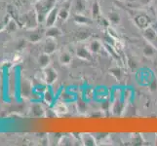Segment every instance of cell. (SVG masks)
Listing matches in <instances>:
<instances>
[{
  "instance_id": "cell-12",
  "label": "cell",
  "mask_w": 157,
  "mask_h": 146,
  "mask_svg": "<svg viewBox=\"0 0 157 146\" xmlns=\"http://www.w3.org/2000/svg\"><path fill=\"white\" fill-rule=\"evenodd\" d=\"M59 62L62 64H64V66H67L70 62H71V55L68 52H63L61 53V55L59 57Z\"/></svg>"
},
{
  "instance_id": "cell-20",
  "label": "cell",
  "mask_w": 157,
  "mask_h": 146,
  "mask_svg": "<svg viewBox=\"0 0 157 146\" xmlns=\"http://www.w3.org/2000/svg\"><path fill=\"white\" fill-rule=\"evenodd\" d=\"M43 96H44V100L47 102V104L51 105V104L54 103V100H55V95H53V93L51 91H49V90L45 91L44 95H43Z\"/></svg>"
},
{
  "instance_id": "cell-19",
  "label": "cell",
  "mask_w": 157,
  "mask_h": 146,
  "mask_svg": "<svg viewBox=\"0 0 157 146\" xmlns=\"http://www.w3.org/2000/svg\"><path fill=\"white\" fill-rule=\"evenodd\" d=\"M43 30H39V29H37V30H34V31H32L31 32V34H30V37H29V40L31 42H37V41H39L41 39V37H42V34H43Z\"/></svg>"
},
{
  "instance_id": "cell-3",
  "label": "cell",
  "mask_w": 157,
  "mask_h": 146,
  "mask_svg": "<svg viewBox=\"0 0 157 146\" xmlns=\"http://www.w3.org/2000/svg\"><path fill=\"white\" fill-rule=\"evenodd\" d=\"M58 78L57 71L54 68L47 66L44 68V72H43V81L48 84V85H52L54 82H56V80Z\"/></svg>"
},
{
  "instance_id": "cell-21",
  "label": "cell",
  "mask_w": 157,
  "mask_h": 146,
  "mask_svg": "<svg viewBox=\"0 0 157 146\" xmlns=\"http://www.w3.org/2000/svg\"><path fill=\"white\" fill-rule=\"evenodd\" d=\"M67 0H58V2H59V3H63V2H66Z\"/></svg>"
},
{
  "instance_id": "cell-6",
  "label": "cell",
  "mask_w": 157,
  "mask_h": 146,
  "mask_svg": "<svg viewBox=\"0 0 157 146\" xmlns=\"http://www.w3.org/2000/svg\"><path fill=\"white\" fill-rule=\"evenodd\" d=\"M58 15H59V8L57 7L54 8L51 12L47 15L46 20H45V24L47 28H51V26H54L57 24Z\"/></svg>"
},
{
  "instance_id": "cell-14",
  "label": "cell",
  "mask_w": 157,
  "mask_h": 146,
  "mask_svg": "<svg viewBox=\"0 0 157 146\" xmlns=\"http://www.w3.org/2000/svg\"><path fill=\"white\" fill-rule=\"evenodd\" d=\"M39 66L42 68H46L47 66H49V63H50V57L48 54H42L41 56H39Z\"/></svg>"
},
{
  "instance_id": "cell-10",
  "label": "cell",
  "mask_w": 157,
  "mask_h": 146,
  "mask_svg": "<svg viewBox=\"0 0 157 146\" xmlns=\"http://www.w3.org/2000/svg\"><path fill=\"white\" fill-rule=\"evenodd\" d=\"M54 111H55V113H58V114H66V113H67L68 109H67V106L66 104V102L64 101H59L57 102V103L55 104V106H54Z\"/></svg>"
},
{
  "instance_id": "cell-9",
  "label": "cell",
  "mask_w": 157,
  "mask_h": 146,
  "mask_svg": "<svg viewBox=\"0 0 157 146\" xmlns=\"http://www.w3.org/2000/svg\"><path fill=\"white\" fill-rule=\"evenodd\" d=\"M87 46H88V49H89L92 54L100 53L101 50V48H102V44L99 40H92V41H90L88 43Z\"/></svg>"
},
{
  "instance_id": "cell-22",
  "label": "cell",
  "mask_w": 157,
  "mask_h": 146,
  "mask_svg": "<svg viewBox=\"0 0 157 146\" xmlns=\"http://www.w3.org/2000/svg\"><path fill=\"white\" fill-rule=\"evenodd\" d=\"M155 30H156V32H157V28H155Z\"/></svg>"
},
{
  "instance_id": "cell-2",
  "label": "cell",
  "mask_w": 157,
  "mask_h": 146,
  "mask_svg": "<svg viewBox=\"0 0 157 146\" xmlns=\"http://www.w3.org/2000/svg\"><path fill=\"white\" fill-rule=\"evenodd\" d=\"M144 38L147 40V43L152 45L157 50V32L154 28L148 26V28L144 29Z\"/></svg>"
},
{
  "instance_id": "cell-5",
  "label": "cell",
  "mask_w": 157,
  "mask_h": 146,
  "mask_svg": "<svg viewBox=\"0 0 157 146\" xmlns=\"http://www.w3.org/2000/svg\"><path fill=\"white\" fill-rule=\"evenodd\" d=\"M76 56L79 58L82 59H91L92 58V53L90 52V50L88 49V46L85 44H80L77 49H76Z\"/></svg>"
},
{
  "instance_id": "cell-17",
  "label": "cell",
  "mask_w": 157,
  "mask_h": 146,
  "mask_svg": "<svg viewBox=\"0 0 157 146\" xmlns=\"http://www.w3.org/2000/svg\"><path fill=\"white\" fill-rule=\"evenodd\" d=\"M74 21H75V23L78 24H88L91 21L90 19L85 17L84 15H78V14L74 15Z\"/></svg>"
},
{
  "instance_id": "cell-4",
  "label": "cell",
  "mask_w": 157,
  "mask_h": 146,
  "mask_svg": "<svg viewBox=\"0 0 157 146\" xmlns=\"http://www.w3.org/2000/svg\"><path fill=\"white\" fill-rule=\"evenodd\" d=\"M71 8L74 14L84 15L87 10V0H73L71 2Z\"/></svg>"
},
{
  "instance_id": "cell-8",
  "label": "cell",
  "mask_w": 157,
  "mask_h": 146,
  "mask_svg": "<svg viewBox=\"0 0 157 146\" xmlns=\"http://www.w3.org/2000/svg\"><path fill=\"white\" fill-rule=\"evenodd\" d=\"M135 23H136V24L140 28H143V29L150 26V21L148 17H147V16H144L143 14H140L135 17Z\"/></svg>"
},
{
  "instance_id": "cell-7",
  "label": "cell",
  "mask_w": 157,
  "mask_h": 146,
  "mask_svg": "<svg viewBox=\"0 0 157 146\" xmlns=\"http://www.w3.org/2000/svg\"><path fill=\"white\" fill-rule=\"evenodd\" d=\"M56 49H57V44L55 42V38L48 37V39H46L44 44H43V53L50 55V54H53L56 51Z\"/></svg>"
},
{
  "instance_id": "cell-18",
  "label": "cell",
  "mask_w": 157,
  "mask_h": 146,
  "mask_svg": "<svg viewBox=\"0 0 157 146\" xmlns=\"http://www.w3.org/2000/svg\"><path fill=\"white\" fill-rule=\"evenodd\" d=\"M154 54H155V48L152 45H150L149 43H147V44L144 47V55L145 57L149 58V57L154 56Z\"/></svg>"
},
{
  "instance_id": "cell-13",
  "label": "cell",
  "mask_w": 157,
  "mask_h": 146,
  "mask_svg": "<svg viewBox=\"0 0 157 146\" xmlns=\"http://www.w3.org/2000/svg\"><path fill=\"white\" fill-rule=\"evenodd\" d=\"M107 21H109V24L115 25L120 23V16L117 12H110L107 16Z\"/></svg>"
},
{
  "instance_id": "cell-11",
  "label": "cell",
  "mask_w": 157,
  "mask_h": 146,
  "mask_svg": "<svg viewBox=\"0 0 157 146\" xmlns=\"http://www.w3.org/2000/svg\"><path fill=\"white\" fill-rule=\"evenodd\" d=\"M81 141L83 142L84 145L93 146V145H96L97 140L95 138V136H92V134H89V133H84L82 134V137H81Z\"/></svg>"
},
{
  "instance_id": "cell-15",
  "label": "cell",
  "mask_w": 157,
  "mask_h": 146,
  "mask_svg": "<svg viewBox=\"0 0 157 146\" xmlns=\"http://www.w3.org/2000/svg\"><path fill=\"white\" fill-rule=\"evenodd\" d=\"M47 37H52V38H56V37L61 35V31L58 28H56V25L51 26V28H48V30L45 32Z\"/></svg>"
},
{
  "instance_id": "cell-1",
  "label": "cell",
  "mask_w": 157,
  "mask_h": 146,
  "mask_svg": "<svg viewBox=\"0 0 157 146\" xmlns=\"http://www.w3.org/2000/svg\"><path fill=\"white\" fill-rule=\"evenodd\" d=\"M58 0H39L35 5V13L38 23L45 21L47 15L56 7Z\"/></svg>"
},
{
  "instance_id": "cell-16",
  "label": "cell",
  "mask_w": 157,
  "mask_h": 146,
  "mask_svg": "<svg viewBox=\"0 0 157 146\" xmlns=\"http://www.w3.org/2000/svg\"><path fill=\"white\" fill-rule=\"evenodd\" d=\"M101 6L98 2H95L93 4V6H92V9H91V15H92V18L93 19H98L101 15Z\"/></svg>"
}]
</instances>
